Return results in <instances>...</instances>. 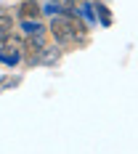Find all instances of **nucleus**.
Segmentation results:
<instances>
[{"label":"nucleus","mask_w":138,"mask_h":154,"mask_svg":"<svg viewBox=\"0 0 138 154\" xmlns=\"http://www.w3.org/2000/svg\"><path fill=\"white\" fill-rule=\"evenodd\" d=\"M51 32L56 37L59 45H72L77 43V37L85 32V24L75 19V16H66V14H53V21H51Z\"/></svg>","instance_id":"nucleus-1"},{"label":"nucleus","mask_w":138,"mask_h":154,"mask_svg":"<svg viewBox=\"0 0 138 154\" xmlns=\"http://www.w3.org/2000/svg\"><path fill=\"white\" fill-rule=\"evenodd\" d=\"M61 59V48L59 45H48L40 51V59H37V64H56Z\"/></svg>","instance_id":"nucleus-2"},{"label":"nucleus","mask_w":138,"mask_h":154,"mask_svg":"<svg viewBox=\"0 0 138 154\" xmlns=\"http://www.w3.org/2000/svg\"><path fill=\"white\" fill-rule=\"evenodd\" d=\"M21 29H24V35H43L45 27H43L37 19H24V21H21Z\"/></svg>","instance_id":"nucleus-3"},{"label":"nucleus","mask_w":138,"mask_h":154,"mask_svg":"<svg viewBox=\"0 0 138 154\" xmlns=\"http://www.w3.org/2000/svg\"><path fill=\"white\" fill-rule=\"evenodd\" d=\"M8 35H14V19L0 14V40H5Z\"/></svg>","instance_id":"nucleus-4"},{"label":"nucleus","mask_w":138,"mask_h":154,"mask_svg":"<svg viewBox=\"0 0 138 154\" xmlns=\"http://www.w3.org/2000/svg\"><path fill=\"white\" fill-rule=\"evenodd\" d=\"M37 14H40V5H35V3H21V16H27V19H37Z\"/></svg>","instance_id":"nucleus-5"},{"label":"nucleus","mask_w":138,"mask_h":154,"mask_svg":"<svg viewBox=\"0 0 138 154\" xmlns=\"http://www.w3.org/2000/svg\"><path fill=\"white\" fill-rule=\"evenodd\" d=\"M96 16L101 19V24H104V27H109V24H112V16H109V11L104 8V5H96Z\"/></svg>","instance_id":"nucleus-6"},{"label":"nucleus","mask_w":138,"mask_h":154,"mask_svg":"<svg viewBox=\"0 0 138 154\" xmlns=\"http://www.w3.org/2000/svg\"><path fill=\"white\" fill-rule=\"evenodd\" d=\"M56 8L64 11V14H72L75 11V0H56Z\"/></svg>","instance_id":"nucleus-7"}]
</instances>
